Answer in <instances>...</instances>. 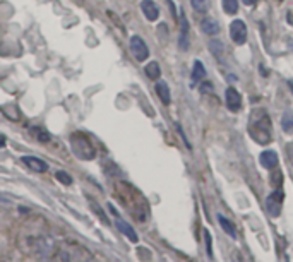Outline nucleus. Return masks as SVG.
Segmentation results:
<instances>
[{"instance_id":"f257e3e1","label":"nucleus","mask_w":293,"mask_h":262,"mask_svg":"<svg viewBox=\"0 0 293 262\" xmlns=\"http://www.w3.org/2000/svg\"><path fill=\"white\" fill-rule=\"evenodd\" d=\"M249 134L257 144H269L273 139V123L264 108H257L252 112L251 123H249Z\"/></svg>"},{"instance_id":"f03ea898","label":"nucleus","mask_w":293,"mask_h":262,"mask_svg":"<svg viewBox=\"0 0 293 262\" xmlns=\"http://www.w3.org/2000/svg\"><path fill=\"white\" fill-rule=\"evenodd\" d=\"M72 151L76 152L77 158L81 160H93L96 156V149L93 146V142L87 141V137L84 134H74L71 139Z\"/></svg>"},{"instance_id":"7ed1b4c3","label":"nucleus","mask_w":293,"mask_h":262,"mask_svg":"<svg viewBox=\"0 0 293 262\" xmlns=\"http://www.w3.org/2000/svg\"><path fill=\"white\" fill-rule=\"evenodd\" d=\"M129 47H130V52H132L134 58L138 62H144L148 60L149 57V48L146 45V41L138 34H134V36H130V41H129Z\"/></svg>"},{"instance_id":"20e7f679","label":"nucleus","mask_w":293,"mask_h":262,"mask_svg":"<svg viewBox=\"0 0 293 262\" xmlns=\"http://www.w3.org/2000/svg\"><path fill=\"white\" fill-rule=\"evenodd\" d=\"M283 199H285V194L283 190L276 189L275 192H271L266 199V209L269 212L271 217H278L281 214V207H283Z\"/></svg>"},{"instance_id":"39448f33","label":"nucleus","mask_w":293,"mask_h":262,"mask_svg":"<svg viewBox=\"0 0 293 262\" xmlns=\"http://www.w3.org/2000/svg\"><path fill=\"white\" fill-rule=\"evenodd\" d=\"M230 36L233 39V43L237 45H243L247 41V26L245 23L240 21V19H235L230 24Z\"/></svg>"},{"instance_id":"423d86ee","label":"nucleus","mask_w":293,"mask_h":262,"mask_svg":"<svg viewBox=\"0 0 293 262\" xmlns=\"http://www.w3.org/2000/svg\"><path fill=\"white\" fill-rule=\"evenodd\" d=\"M224 101H227L228 110L232 112H238L242 108V96L235 88H227V91H224Z\"/></svg>"},{"instance_id":"0eeeda50","label":"nucleus","mask_w":293,"mask_h":262,"mask_svg":"<svg viewBox=\"0 0 293 262\" xmlns=\"http://www.w3.org/2000/svg\"><path fill=\"white\" fill-rule=\"evenodd\" d=\"M141 11H143L146 19L151 23H154L156 19L160 17V9L153 0H143V2H141Z\"/></svg>"},{"instance_id":"6e6552de","label":"nucleus","mask_w":293,"mask_h":262,"mask_svg":"<svg viewBox=\"0 0 293 262\" xmlns=\"http://www.w3.org/2000/svg\"><path fill=\"white\" fill-rule=\"evenodd\" d=\"M178 47L180 50L185 52L189 48V21L185 14L180 16V36H178Z\"/></svg>"},{"instance_id":"1a4fd4ad","label":"nucleus","mask_w":293,"mask_h":262,"mask_svg":"<svg viewBox=\"0 0 293 262\" xmlns=\"http://www.w3.org/2000/svg\"><path fill=\"white\" fill-rule=\"evenodd\" d=\"M24 165H28L29 170L36 171V173H45L48 171V165L40 158H35V156H22L21 158Z\"/></svg>"},{"instance_id":"9d476101","label":"nucleus","mask_w":293,"mask_h":262,"mask_svg":"<svg viewBox=\"0 0 293 262\" xmlns=\"http://www.w3.org/2000/svg\"><path fill=\"white\" fill-rule=\"evenodd\" d=\"M259 161H261V165L266 168V170H273V168L278 166V163H280V158H278L276 151H271L267 149L262 152L261 156H259Z\"/></svg>"},{"instance_id":"9b49d317","label":"nucleus","mask_w":293,"mask_h":262,"mask_svg":"<svg viewBox=\"0 0 293 262\" xmlns=\"http://www.w3.org/2000/svg\"><path fill=\"white\" fill-rule=\"evenodd\" d=\"M115 225H117V228H119L122 233H124L127 238H129L130 242H138L139 240V236H138V233H136V230L132 228V226H130L129 223H127V221H124V220H120L119 216H117V221H115Z\"/></svg>"},{"instance_id":"f8f14e48","label":"nucleus","mask_w":293,"mask_h":262,"mask_svg":"<svg viewBox=\"0 0 293 262\" xmlns=\"http://www.w3.org/2000/svg\"><path fill=\"white\" fill-rule=\"evenodd\" d=\"M201 31L208 36H214L219 33V23L213 17H204L201 21Z\"/></svg>"},{"instance_id":"ddd939ff","label":"nucleus","mask_w":293,"mask_h":262,"mask_svg":"<svg viewBox=\"0 0 293 262\" xmlns=\"http://www.w3.org/2000/svg\"><path fill=\"white\" fill-rule=\"evenodd\" d=\"M154 90H156V95L160 96V100L163 101L165 105H170V103H172V95H170V88H168L167 82L158 81L154 86Z\"/></svg>"},{"instance_id":"4468645a","label":"nucleus","mask_w":293,"mask_h":262,"mask_svg":"<svg viewBox=\"0 0 293 262\" xmlns=\"http://www.w3.org/2000/svg\"><path fill=\"white\" fill-rule=\"evenodd\" d=\"M209 52H211L219 62H223V58H224V45H223V41H219V39H211V41H209Z\"/></svg>"},{"instance_id":"2eb2a0df","label":"nucleus","mask_w":293,"mask_h":262,"mask_svg":"<svg viewBox=\"0 0 293 262\" xmlns=\"http://www.w3.org/2000/svg\"><path fill=\"white\" fill-rule=\"evenodd\" d=\"M206 77V67L201 60H195L194 62V69H192V81L197 82V81H202Z\"/></svg>"},{"instance_id":"dca6fc26","label":"nucleus","mask_w":293,"mask_h":262,"mask_svg":"<svg viewBox=\"0 0 293 262\" xmlns=\"http://www.w3.org/2000/svg\"><path fill=\"white\" fill-rule=\"evenodd\" d=\"M144 72H146V76L151 79V81H158L160 76H161V69L158 66V62H149L148 66H146Z\"/></svg>"},{"instance_id":"f3484780","label":"nucleus","mask_w":293,"mask_h":262,"mask_svg":"<svg viewBox=\"0 0 293 262\" xmlns=\"http://www.w3.org/2000/svg\"><path fill=\"white\" fill-rule=\"evenodd\" d=\"M218 221H219V225H221V228L227 231V235H230L232 238H237V230H235V226H233V223L230 220H227L224 216L219 214L218 216Z\"/></svg>"},{"instance_id":"a211bd4d","label":"nucleus","mask_w":293,"mask_h":262,"mask_svg":"<svg viewBox=\"0 0 293 262\" xmlns=\"http://www.w3.org/2000/svg\"><path fill=\"white\" fill-rule=\"evenodd\" d=\"M190 6L195 12L206 14L211 9V0H190Z\"/></svg>"},{"instance_id":"6ab92c4d","label":"nucleus","mask_w":293,"mask_h":262,"mask_svg":"<svg viewBox=\"0 0 293 262\" xmlns=\"http://www.w3.org/2000/svg\"><path fill=\"white\" fill-rule=\"evenodd\" d=\"M223 11L227 14H230V16L237 14L238 12V0H223Z\"/></svg>"},{"instance_id":"aec40b11","label":"nucleus","mask_w":293,"mask_h":262,"mask_svg":"<svg viewBox=\"0 0 293 262\" xmlns=\"http://www.w3.org/2000/svg\"><path fill=\"white\" fill-rule=\"evenodd\" d=\"M55 179L60 182V184H63V185H71L72 184V177L67 171H63V170H58L55 173Z\"/></svg>"},{"instance_id":"412c9836","label":"nucleus","mask_w":293,"mask_h":262,"mask_svg":"<svg viewBox=\"0 0 293 262\" xmlns=\"http://www.w3.org/2000/svg\"><path fill=\"white\" fill-rule=\"evenodd\" d=\"M281 125H283V128H285L286 134H291L293 132V117L290 115V113H286V115L281 118Z\"/></svg>"},{"instance_id":"4be33fe9","label":"nucleus","mask_w":293,"mask_h":262,"mask_svg":"<svg viewBox=\"0 0 293 262\" xmlns=\"http://www.w3.org/2000/svg\"><path fill=\"white\" fill-rule=\"evenodd\" d=\"M89 204H91V207H93V211H95V214H98L100 216V220L103 221V223H106V225H110V221H108V217H106V214L103 211H101V207H100V204H95V201L93 199H89Z\"/></svg>"},{"instance_id":"5701e85b","label":"nucleus","mask_w":293,"mask_h":262,"mask_svg":"<svg viewBox=\"0 0 293 262\" xmlns=\"http://www.w3.org/2000/svg\"><path fill=\"white\" fill-rule=\"evenodd\" d=\"M281 182H283L281 170H276V168H273V171H271V185L273 187H280Z\"/></svg>"},{"instance_id":"b1692460","label":"nucleus","mask_w":293,"mask_h":262,"mask_svg":"<svg viewBox=\"0 0 293 262\" xmlns=\"http://www.w3.org/2000/svg\"><path fill=\"white\" fill-rule=\"evenodd\" d=\"M50 134H48V132L45 130V128H40V130H38V141L40 142H43V144H47V142H50Z\"/></svg>"},{"instance_id":"393cba45","label":"nucleus","mask_w":293,"mask_h":262,"mask_svg":"<svg viewBox=\"0 0 293 262\" xmlns=\"http://www.w3.org/2000/svg\"><path fill=\"white\" fill-rule=\"evenodd\" d=\"M204 238H206V247H208V255L213 257V249H211V235L208 230H204Z\"/></svg>"},{"instance_id":"a878e982","label":"nucleus","mask_w":293,"mask_h":262,"mask_svg":"<svg viewBox=\"0 0 293 262\" xmlns=\"http://www.w3.org/2000/svg\"><path fill=\"white\" fill-rule=\"evenodd\" d=\"M201 91H202V93H213V91H214L213 82H202V84H201Z\"/></svg>"},{"instance_id":"bb28decb","label":"nucleus","mask_w":293,"mask_h":262,"mask_svg":"<svg viewBox=\"0 0 293 262\" xmlns=\"http://www.w3.org/2000/svg\"><path fill=\"white\" fill-rule=\"evenodd\" d=\"M286 156H288V160H290V163L293 165V142H290V144L286 146Z\"/></svg>"},{"instance_id":"cd10ccee","label":"nucleus","mask_w":293,"mask_h":262,"mask_svg":"<svg viewBox=\"0 0 293 262\" xmlns=\"http://www.w3.org/2000/svg\"><path fill=\"white\" fill-rule=\"evenodd\" d=\"M245 6H256V4L259 2V0H242Z\"/></svg>"},{"instance_id":"c85d7f7f","label":"nucleus","mask_w":293,"mask_h":262,"mask_svg":"<svg viewBox=\"0 0 293 262\" xmlns=\"http://www.w3.org/2000/svg\"><path fill=\"white\" fill-rule=\"evenodd\" d=\"M6 146V139H4V137H0V147H4Z\"/></svg>"},{"instance_id":"c756f323","label":"nucleus","mask_w":293,"mask_h":262,"mask_svg":"<svg viewBox=\"0 0 293 262\" xmlns=\"http://www.w3.org/2000/svg\"><path fill=\"white\" fill-rule=\"evenodd\" d=\"M280 2H283V0H280Z\"/></svg>"}]
</instances>
